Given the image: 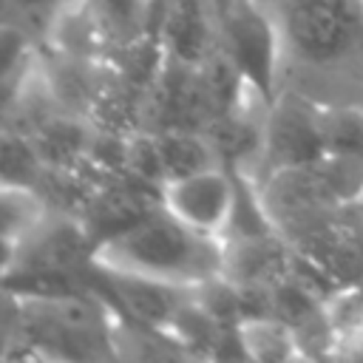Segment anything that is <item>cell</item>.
<instances>
[{"mask_svg":"<svg viewBox=\"0 0 363 363\" xmlns=\"http://www.w3.org/2000/svg\"><path fill=\"white\" fill-rule=\"evenodd\" d=\"M91 3L99 11L102 23L108 26L119 54L125 48L153 37V23H156L159 0H91Z\"/></svg>","mask_w":363,"mask_h":363,"instance_id":"cell-9","label":"cell"},{"mask_svg":"<svg viewBox=\"0 0 363 363\" xmlns=\"http://www.w3.org/2000/svg\"><path fill=\"white\" fill-rule=\"evenodd\" d=\"M62 0H3V14H14L34 28L45 23V17L60 6Z\"/></svg>","mask_w":363,"mask_h":363,"instance_id":"cell-11","label":"cell"},{"mask_svg":"<svg viewBox=\"0 0 363 363\" xmlns=\"http://www.w3.org/2000/svg\"><path fill=\"white\" fill-rule=\"evenodd\" d=\"M37 37L45 51L79 62L111 65L119 54L108 26L102 23L91 0H62L37 28Z\"/></svg>","mask_w":363,"mask_h":363,"instance_id":"cell-4","label":"cell"},{"mask_svg":"<svg viewBox=\"0 0 363 363\" xmlns=\"http://www.w3.org/2000/svg\"><path fill=\"white\" fill-rule=\"evenodd\" d=\"M37 28L14 14H0V91L11 85L37 57Z\"/></svg>","mask_w":363,"mask_h":363,"instance_id":"cell-10","label":"cell"},{"mask_svg":"<svg viewBox=\"0 0 363 363\" xmlns=\"http://www.w3.org/2000/svg\"><path fill=\"white\" fill-rule=\"evenodd\" d=\"M156 145H159V159L164 170V182L190 176L216 164H224L213 139L204 130L193 128H153Z\"/></svg>","mask_w":363,"mask_h":363,"instance_id":"cell-7","label":"cell"},{"mask_svg":"<svg viewBox=\"0 0 363 363\" xmlns=\"http://www.w3.org/2000/svg\"><path fill=\"white\" fill-rule=\"evenodd\" d=\"M17 255H20V244L9 241V238H0V286L6 284L11 269L17 267Z\"/></svg>","mask_w":363,"mask_h":363,"instance_id":"cell-12","label":"cell"},{"mask_svg":"<svg viewBox=\"0 0 363 363\" xmlns=\"http://www.w3.org/2000/svg\"><path fill=\"white\" fill-rule=\"evenodd\" d=\"M238 196H241V176L227 164H216L164 182L159 190V204L182 224L204 235L224 238L233 224Z\"/></svg>","mask_w":363,"mask_h":363,"instance_id":"cell-3","label":"cell"},{"mask_svg":"<svg viewBox=\"0 0 363 363\" xmlns=\"http://www.w3.org/2000/svg\"><path fill=\"white\" fill-rule=\"evenodd\" d=\"M91 267L193 289L221 275L224 238H213L182 224L159 204L128 230L99 241L94 247Z\"/></svg>","mask_w":363,"mask_h":363,"instance_id":"cell-2","label":"cell"},{"mask_svg":"<svg viewBox=\"0 0 363 363\" xmlns=\"http://www.w3.org/2000/svg\"><path fill=\"white\" fill-rule=\"evenodd\" d=\"M235 335H238V343H241V352L247 360L284 363V360H301L303 357L295 326L286 323L284 318L272 315V312L241 318L235 323Z\"/></svg>","mask_w":363,"mask_h":363,"instance_id":"cell-6","label":"cell"},{"mask_svg":"<svg viewBox=\"0 0 363 363\" xmlns=\"http://www.w3.org/2000/svg\"><path fill=\"white\" fill-rule=\"evenodd\" d=\"M51 213L54 204L40 184L0 182V238L23 244Z\"/></svg>","mask_w":363,"mask_h":363,"instance_id":"cell-8","label":"cell"},{"mask_svg":"<svg viewBox=\"0 0 363 363\" xmlns=\"http://www.w3.org/2000/svg\"><path fill=\"white\" fill-rule=\"evenodd\" d=\"M360 3H363V0H360Z\"/></svg>","mask_w":363,"mask_h":363,"instance_id":"cell-13","label":"cell"},{"mask_svg":"<svg viewBox=\"0 0 363 363\" xmlns=\"http://www.w3.org/2000/svg\"><path fill=\"white\" fill-rule=\"evenodd\" d=\"M153 37L162 54L182 65H201L218 48L213 0H159Z\"/></svg>","mask_w":363,"mask_h":363,"instance_id":"cell-5","label":"cell"},{"mask_svg":"<svg viewBox=\"0 0 363 363\" xmlns=\"http://www.w3.org/2000/svg\"><path fill=\"white\" fill-rule=\"evenodd\" d=\"M281 48V91H298L320 105L346 102L363 85L360 0H261Z\"/></svg>","mask_w":363,"mask_h":363,"instance_id":"cell-1","label":"cell"}]
</instances>
